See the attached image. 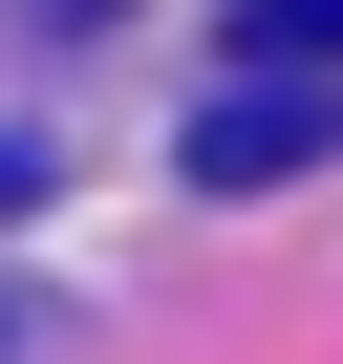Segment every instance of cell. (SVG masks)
Returning <instances> with one entry per match:
<instances>
[{"instance_id":"2","label":"cell","mask_w":343,"mask_h":364,"mask_svg":"<svg viewBox=\"0 0 343 364\" xmlns=\"http://www.w3.org/2000/svg\"><path fill=\"white\" fill-rule=\"evenodd\" d=\"M236 43H258V65H343V0H258Z\"/></svg>"},{"instance_id":"1","label":"cell","mask_w":343,"mask_h":364,"mask_svg":"<svg viewBox=\"0 0 343 364\" xmlns=\"http://www.w3.org/2000/svg\"><path fill=\"white\" fill-rule=\"evenodd\" d=\"M300 150H322V65L215 86V107H194V193H258V171H300Z\"/></svg>"}]
</instances>
